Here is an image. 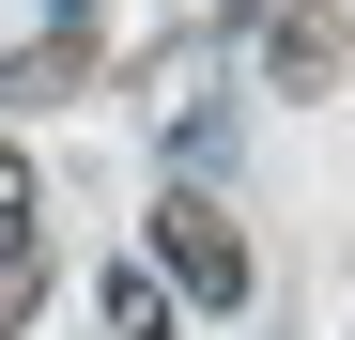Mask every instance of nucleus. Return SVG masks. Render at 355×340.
Masks as SVG:
<instances>
[{"label":"nucleus","mask_w":355,"mask_h":340,"mask_svg":"<svg viewBox=\"0 0 355 340\" xmlns=\"http://www.w3.org/2000/svg\"><path fill=\"white\" fill-rule=\"evenodd\" d=\"M155 278H186L201 309H232V294H248V232H232L201 186H170V201H155Z\"/></svg>","instance_id":"nucleus-1"},{"label":"nucleus","mask_w":355,"mask_h":340,"mask_svg":"<svg viewBox=\"0 0 355 340\" xmlns=\"http://www.w3.org/2000/svg\"><path fill=\"white\" fill-rule=\"evenodd\" d=\"M263 62H278V93H324L340 78V16H324V0H278V16H263Z\"/></svg>","instance_id":"nucleus-2"},{"label":"nucleus","mask_w":355,"mask_h":340,"mask_svg":"<svg viewBox=\"0 0 355 340\" xmlns=\"http://www.w3.org/2000/svg\"><path fill=\"white\" fill-rule=\"evenodd\" d=\"M0 294L31 309V170H16V155H0Z\"/></svg>","instance_id":"nucleus-3"},{"label":"nucleus","mask_w":355,"mask_h":340,"mask_svg":"<svg viewBox=\"0 0 355 340\" xmlns=\"http://www.w3.org/2000/svg\"><path fill=\"white\" fill-rule=\"evenodd\" d=\"M232 16H278V0H232Z\"/></svg>","instance_id":"nucleus-4"},{"label":"nucleus","mask_w":355,"mask_h":340,"mask_svg":"<svg viewBox=\"0 0 355 340\" xmlns=\"http://www.w3.org/2000/svg\"><path fill=\"white\" fill-rule=\"evenodd\" d=\"M0 340H16V294H0Z\"/></svg>","instance_id":"nucleus-5"}]
</instances>
